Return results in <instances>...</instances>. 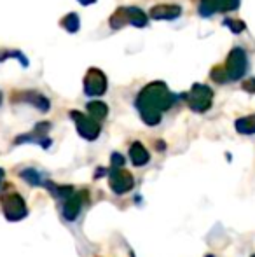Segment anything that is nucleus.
<instances>
[{"label": "nucleus", "instance_id": "6e6552de", "mask_svg": "<svg viewBox=\"0 0 255 257\" xmlns=\"http://www.w3.org/2000/svg\"><path fill=\"white\" fill-rule=\"evenodd\" d=\"M217 2V9L225 13V11H232L239 6V0H215Z\"/></svg>", "mask_w": 255, "mask_h": 257}, {"label": "nucleus", "instance_id": "423d86ee", "mask_svg": "<svg viewBox=\"0 0 255 257\" xmlns=\"http://www.w3.org/2000/svg\"><path fill=\"white\" fill-rule=\"evenodd\" d=\"M215 13H218L217 2H215V0H201V2H199V14H201V16L208 18V16H211V14H215Z\"/></svg>", "mask_w": 255, "mask_h": 257}, {"label": "nucleus", "instance_id": "f03ea898", "mask_svg": "<svg viewBox=\"0 0 255 257\" xmlns=\"http://www.w3.org/2000/svg\"><path fill=\"white\" fill-rule=\"evenodd\" d=\"M84 89L89 96H96V95H102L103 91L107 89V81H105V75L98 70V68H91L86 75V81H84Z\"/></svg>", "mask_w": 255, "mask_h": 257}, {"label": "nucleus", "instance_id": "7ed1b4c3", "mask_svg": "<svg viewBox=\"0 0 255 257\" xmlns=\"http://www.w3.org/2000/svg\"><path fill=\"white\" fill-rule=\"evenodd\" d=\"M189 100H191L194 110H204L211 102L210 88H206V86H203V84H196L192 88V93L189 95Z\"/></svg>", "mask_w": 255, "mask_h": 257}, {"label": "nucleus", "instance_id": "20e7f679", "mask_svg": "<svg viewBox=\"0 0 255 257\" xmlns=\"http://www.w3.org/2000/svg\"><path fill=\"white\" fill-rule=\"evenodd\" d=\"M150 16L154 20H175L180 16V7L178 6H157L150 11Z\"/></svg>", "mask_w": 255, "mask_h": 257}, {"label": "nucleus", "instance_id": "f257e3e1", "mask_svg": "<svg viewBox=\"0 0 255 257\" xmlns=\"http://www.w3.org/2000/svg\"><path fill=\"white\" fill-rule=\"evenodd\" d=\"M225 74L227 79H239L245 75L246 68H248V60H246V54L241 48H234L227 58V63H225Z\"/></svg>", "mask_w": 255, "mask_h": 257}, {"label": "nucleus", "instance_id": "1a4fd4ad", "mask_svg": "<svg viewBox=\"0 0 255 257\" xmlns=\"http://www.w3.org/2000/svg\"><path fill=\"white\" fill-rule=\"evenodd\" d=\"M225 27L229 28L231 32H234V34H239V32L245 30V25H243V21H236V20H225Z\"/></svg>", "mask_w": 255, "mask_h": 257}, {"label": "nucleus", "instance_id": "9d476101", "mask_svg": "<svg viewBox=\"0 0 255 257\" xmlns=\"http://www.w3.org/2000/svg\"><path fill=\"white\" fill-rule=\"evenodd\" d=\"M79 2H81V4H86V6H88V4H93L95 0H79Z\"/></svg>", "mask_w": 255, "mask_h": 257}, {"label": "nucleus", "instance_id": "39448f33", "mask_svg": "<svg viewBox=\"0 0 255 257\" xmlns=\"http://www.w3.org/2000/svg\"><path fill=\"white\" fill-rule=\"evenodd\" d=\"M124 14H126L128 23L135 25V27H145L147 25V16L140 9H136V7H128V9H124Z\"/></svg>", "mask_w": 255, "mask_h": 257}, {"label": "nucleus", "instance_id": "0eeeda50", "mask_svg": "<svg viewBox=\"0 0 255 257\" xmlns=\"http://www.w3.org/2000/svg\"><path fill=\"white\" fill-rule=\"evenodd\" d=\"M62 25L68 32H77L79 30V18L77 14H68L62 20Z\"/></svg>", "mask_w": 255, "mask_h": 257}]
</instances>
